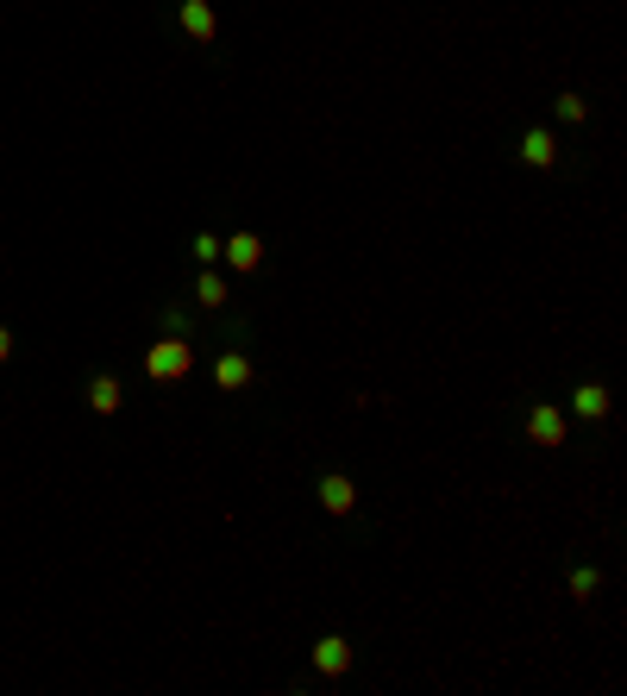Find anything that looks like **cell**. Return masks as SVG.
Masks as SVG:
<instances>
[{"mask_svg": "<svg viewBox=\"0 0 627 696\" xmlns=\"http://www.w3.org/2000/svg\"><path fill=\"white\" fill-rule=\"evenodd\" d=\"M220 258L239 276H251V270H264V239H258V232H232V239L220 245Z\"/></svg>", "mask_w": 627, "mask_h": 696, "instance_id": "obj_3", "label": "cell"}, {"mask_svg": "<svg viewBox=\"0 0 627 696\" xmlns=\"http://www.w3.org/2000/svg\"><path fill=\"white\" fill-rule=\"evenodd\" d=\"M226 295H232V289H226V276H220V270H207L201 283H195V301H201V308H226Z\"/></svg>", "mask_w": 627, "mask_h": 696, "instance_id": "obj_11", "label": "cell"}, {"mask_svg": "<svg viewBox=\"0 0 627 696\" xmlns=\"http://www.w3.org/2000/svg\"><path fill=\"white\" fill-rule=\"evenodd\" d=\"M176 19H182V32H189V38H201V44H214V32H220V13L207 7V0H182V7H176Z\"/></svg>", "mask_w": 627, "mask_h": 696, "instance_id": "obj_5", "label": "cell"}, {"mask_svg": "<svg viewBox=\"0 0 627 696\" xmlns=\"http://www.w3.org/2000/svg\"><path fill=\"white\" fill-rule=\"evenodd\" d=\"M571 408L584 414V421H609V389H602V383H577L571 389Z\"/></svg>", "mask_w": 627, "mask_h": 696, "instance_id": "obj_10", "label": "cell"}, {"mask_svg": "<svg viewBox=\"0 0 627 696\" xmlns=\"http://www.w3.org/2000/svg\"><path fill=\"white\" fill-rule=\"evenodd\" d=\"M521 164H533V170H552V164H559V138H552L546 126L521 132Z\"/></svg>", "mask_w": 627, "mask_h": 696, "instance_id": "obj_7", "label": "cell"}, {"mask_svg": "<svg viewBox=\"0 0 627 696\" xmlns=\"http://www.w3.org/2000/svg\"><path fill=\"white\" fill-rule=\"evenodd\" d=\"M189 370H195V352H189V339H176V333H164L145 352V377L151 383H182Z\"/></svg>", "mask_w": 627, "mask_h": 696, "instance_id": "obj_1", "label": "cell"}, {"mask_svg": "<svg viewBox=\"0 0 627 696\" xmlns=\"http://www.w3.org/2000/svg\"><path fill=\"white\" fill-rule=\"evenodd\" d=\"M527 439H533V446H546V452H559L565 446V414L552 408V402H540V408L527 414Z\"/></svg>", "mask_w": 627, "mask_h": 696, "instance_id": "obj_2", "label": "cell"}, {"mask_svg": "<svg viewBox=\"0 0 627 696\" xmlns=\"http://www.w3.org/2000/svg\"><path fill=\"white\" fill-rule=\"evenodd\" d=\"M596 590H602V577H596L590 565H577V571H571V596H577V602H590Z\"/></svg>", "mask_w": 627, "mask_h": 696, "instance_id": "obj_13", "label": "cell"}, {"mask_svg": "<svg viewBox=\"0 0 627 696\" xmlns=\"http://www.w3.org/2000/svg\"><path fill=\"white\" fill-rule=\"evenodd\" d=\"M189 258H195V264H214V258H220V239H214V232H195Z\"/></svg>", "mask_w": 627, "mask_h": 696, "instance_id": "obj_14", "label": "cell"}, {"mask_svg": "<svg viewBox=\"0 0 627 696\" xmlns=\"http://www.w3.org/2000/svg\"><path fill=\"white\" fill-rule=\"evenodd\" d=\"M164 333L182 339V333H189V314H182V308H164Z\"/></svg>", "mask_w": 627, "mask_h": 696, "instance_id": "obj_15", "label": "cell"}, {"mask_svg": "<svg viewBox=\"0 0 627 696\" xmlns=\"http://www.w3.org/2000/svg\"><path fill=\"white\" fill-rule=\"evenodd\" d=\"M214 383L226 389V396H232V389H245V383H251V358H245V352H220V358H214Z\"/></svg>", "mask_w": 627, "mask_h": 696, "instance_id": "obj_8", "label": "cell"}, {"mask_svg": "<svg viewBox=\"0 0 627 696\" xmlns=\"http://www.w3.org/2000/svg\"><path fill=\"white\" fill-rule=\"evenodd\" d=\"M7 358H13V333H7V327H0V364H7Z\"/></svg>", "mask_w": 627, "mask_h": 696, "instance_id": "obj_16", "label": "cell"}, {"mask_svg": "<svg viewBox=\"0 0 627 696\" xmlns=\"http://www.w3.org/2000/svg\"><path fill=\"white\" fill-rule=\"evenodd\" d=\"M552 107H559V120H565V126H584V120H590V107H584V95H559V101H552Z\"/></svg>", "mask_w": 627, "mask_h": 696, "instance_id": "obj_12", "label": "cell"}, {"mask_svg": "<svg viewBox=\"0 0 627 696\" xmlns=\"http://www.w3.org/2000/svg\"><path fill=\"white\" fill-rule=\"evenodd\" d=\"M314 671H320V678H345V671H352V646H345L339 634L314 640Z\"/></svg>", "mask_w": 627, "mask_h": 696, "instance_id": "obj_6", "label": "cell"}, {"mask_svg": "<svg viewBox=\"0 0 627 696\" xmlns=\"http://www.w3.org/2000/svg\"><path fill=\"white\" fill-rule=\"evenodd\" d=\"M120 402H126V389H120V377H107V370H101V377H95V383H88V408H95V414H101V421H107V414H120Z\"/></svg>", "mask_w": 627, "mask_h": 696, "instance_id": "obj_9", "label": "cell"}, {"mask_svg": "<svg viewBox=\"0 0 627 696\" xmlns=\"http://www.w3.org/2000/svg\"><path fill=\"white\" fill-rule=\"evenodd\" d=\"M320 508L345 521V515L358 508V483H352V477H339V471H327V477H320Z\"/></svg>", "mask_w": 627, "mask_h": 696, "instance_id": "obj_4", "label": "cell"}]
</instances>
